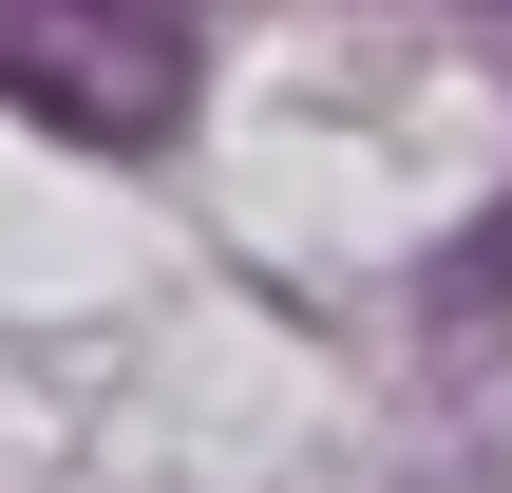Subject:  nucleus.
I'll return each mask as SVG.
<instances>
[{
  "label": "nucleus",
  "instance_id": "obj_1",
  "mask_svg": "<svg viewBox=\"0 0 512 493\" xmlns=\"http://www.w3.org/2000/svg\"><path fill=\"white\" fill-rule=\"evenodd\" d=\"M437 304H512V209L475 228V247H456V266H437Z\"/></svg>",
  "mask_w": 512,
  "mask_h": 493
}]
</instances>
